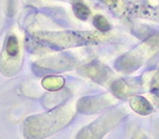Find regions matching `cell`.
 Listing matches in <instances>:
<instances>
[{"label":"cell","instance_id":"6da1fadb","mask_svg":"<svg viewBox=\"0 0 159 139\" xmlns=\"http://www.w3.org/2000/svg\"><path fill=\"white\" fill-rule=\"evenodd\" d=\"M75 116V110L69 106L50 112L31 116L25 120L24 136L26 139H45L68 125Z\"/></svg>","mask_w":159,"mask_h":139},{"label":"cell","instance_id":"7a4b0ae2","mask_svg":"<svg viewBox=\"0 0 159 139\" xmlns=\"http://www.w3.org/2000/svg\"><path fill=\"white\" fill-rule=\"evenodd\" d=\"M126 116L122 109H115L106 112L96 121L79 131L76 139H102V137L118 125Z\"/></svg>","mask_w":159,"mask_h":139},{"label":"cell","instance_id":"3957f363","mask_svg":"<svg viewBox=\"0 0 159 139\" xmlns=\"http://www.w3.org/2000/svg\"><path fill=\"white\" fill-rule=\"evenodd\" d=\"M19 57H20V46H19L18 39L16 38V36H9L5 45V61L3 65L0 66V69H2L8 64L9 60L17 61L18 64Z\"/></svg>","mask_w":159,"mask_h":139},{"label":"cell","instance_id":"277c9868","mask_svg":"<svg viewBox=\"0 0 159 139\" xmlns=\"http://www.w3.org/2000/svg\"><path fill=\"white\" fill-rule=\"evenodd\" d=\"M111 90L117 97L125 98V97H128L130 95H134V90H137V83H131L126 79H121V80L112 83Z\"/></svg>","mask_w":159,"mask_h":139},{"label":"cell","instance_id":"5b68a950","mask_svg":"<svg viewBox=\"0 0 159 139\" xmlns=\"http://www.w3.org/2000/svg\"><path fill=\"white\" fill-rule=\"evenodd\" d=\"M129 105L134 111L143 116L149 115L154 110V106L151 105V102L149 100H147L146 98L140 96H136L130 99Z\"/></svg>","mask_w":159,"mask_h":139},{"label":"cell","instance_id":"8992f818","mask_svg":"<svg viewBox=\"0 0 159 139\" xmlns=\"http://www.w3.org/2000/svg\"><path fill=\"white\" fill-rule=\"evenodd\" d=\"M65 83V80L62 77H56V76H50V77L45 78L43 80V88L48 90H58L60 89Z\"/></svg>","mask_w":159,"mask_h":139},{"label":"cell","instance_id":"52a82bcc","mask_svg":"<svg viewBox=\"0 0 159 139\" xmlns=\"http://www.w3.org/2000/svg\"><path fill=\"white\" fill-rule=\"evenodd\" d=\"M75 16L80 20H87L90 17V9L81 1H76L72 6Z\"/></svg>","mask_w":159,"mask_h":139},{"label":"cell","instance_id":"ba28073f","mask_svg":"<svg viewBox=\"0 0 159 139\" xmlns=\"http://www.w3.org/2000/svg\"><path fill=\"white\" fill-rule=\"evenodd\" d=\"M93 26L98 30H100V31L106 32L110 30V24H109L108 20L103 16H101V15H96L93 19Z\"/></svg>","mask_w":159,"mask_h":139},{"label":"cell","instance_id":"9c48e42d","mask_svg":"<svg viewBox=\"0 0 159 139\" xmlns=\"http://www.w3.org/2000/svg\"><path fill=\"white\" fill-rule=\"evenodd\" d=\"M150 91L154 95H157L159 96V70L156 72L151 79L150 83Z\"/></svg>","mask_w":159,"mask_h":139},{"label":"cell","instance_id":"30bf717a","mask_svg":"<svg viewBox=\"0 0 159 139\" xmlns=\"http://www.w3.org/2000/svg\"><path fill=\"white\" fill-rule=\"evenodd\" d=\"M151 105L159 109V96H157V95H154V96L151 97Z\"/></svg>","mask_w":159,"mask_h":139},{"label":"cell","instance_id":"8fae6325","mask_svg":"<svg viewBox=\"0 0 159 139\" xmlns=\"http://www.w3.org/2000/svg\"><path fill=\"white\" fill-rule=\"evenodd\" d=\"M133 139H147L146 135H143L141 131H139L138 134H135V136L133 137Z\"/></svg>","mask_w":159,"mask_h":139}]
</instances>
